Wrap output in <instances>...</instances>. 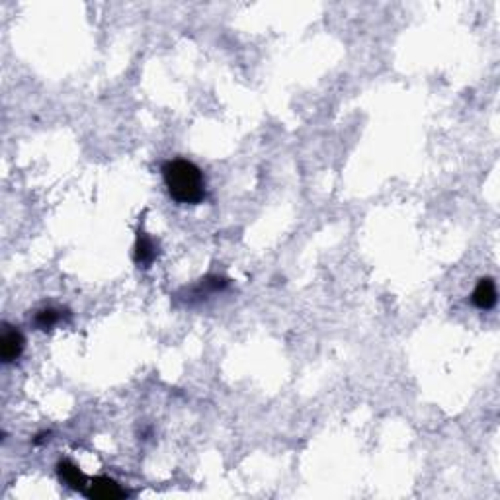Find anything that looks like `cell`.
Wrapping results in <instances>:
<instances>
[{"label": "cell", "instance_id": "52a82bcc", "mask_svg": "<svg viewBox=\"0 0 500 500\" xmlns=\"http://www.w3.org/2000/svg\"><path fill=\"white\" fill-rule=\"evenodd\" d=\"M59 313H57L55 309H43V311L37 313L35 324H37L39 329H43V331H49V329H53V327L59 322Z\"/></svg>", "mask_w": 500, "mask_h": 500}, {"label": "cell", "instance_id": "5b68a950", "mask_svg": "<svg viewBox=\"0 0 500 500\" xmlns=\"http://www.w3.org/2000/svg\"><path fill=\"white\" fill-rule=\"evenodd\" d=\"M473 303L475 307H479L483 311H489V309L496 305V286H494V281L491 278L479 280L473 291Z\"/></svg>", "mask_w": 500, "mask_h": 500}, {"label": "cell", "instance_id": "7a4b0ae2", "mask_svg": "<svg viewBox=\"0 0 500 500\" xmlns=\"http://www.w3.org/2000/svg\"><path fill=\"white\" fill-rule=\"evenodd\" d=\"M24 336H22V332L18 331V329H6V331L2 332V339H0V356H2V360L6 362V364H10V362H14V360H18V358L22 356V352H24Z\"/></svg>", "mask_w": 500, "mask_h": 500}, {"label": "cell", "instance_id": "277c9868", "mask_svg": "<svg viewBox=\"0 0 500 500\" xmlns=\"http://www.w3.org/2000/svg\"><path fill=\"white\" fill-rule=\"evenodd\" d=\"M157 255H159L157 243H154L153 238L149 237L147 233L139 231L135 243V262L139 264V266H143V268H149V266L154 262Z\"/></svg>", "mask_w": 500, "mask_h": 500}, {"label": "cell", "instance_id": "3957f363", "mask_svg": "<svg viewBox=\"0 0 500 500\" xmlns=\"http://www.w3.org/2000/svg\"><path fill=\"white\" fill-rule=\"evenodd\" d=\"M86 496L100 500H111L126 496V491H121V487H119L114 479H110V477H96L92 484H88Z\"/></svg>", "mask_w": 500, "mask_h": 500}, {"label": "cell", "instance_id": "6da1fadb", "mask_svg": "<svg viewBox=\"0 0 500 500\" xmlns=\"http://www.w3.org/2000/svg\"><path fill=\"white\" fill-rule=\"evenodd\" d=\"M162 178L170 197L178 204L195 205L205 200V178L194 162L184 159L164 162Z\"/></svg>", "mask_w": 500, "mask_h": 500}, {"label": "cell", "instance_id": "8992f818", "mask_svg": "<svg viewBox=\"0 0 500 500\" xmlns=\"http://www.w3.org/2000/svg\"><path fill=\"white\" fill-rule=\"evenodd\" d=\"M57 473H59L61 481L67 484V487L75 489V491H85L86 477L85 473L75 465V463H71V461H61L59 465H57Z\"/></svg>", "mask_w": 500, "mask_h": 500}]
</instances>
